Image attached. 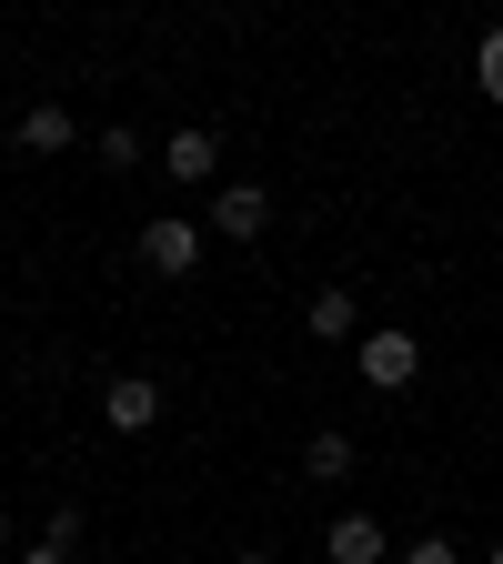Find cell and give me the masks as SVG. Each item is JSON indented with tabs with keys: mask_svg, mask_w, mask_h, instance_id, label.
<instances>
[{
	"mask_svg": "<svg viewBox=\"0 0 503 564\" xmlns=\"http://www.w3.org/2000/svg\"><path fill=\"white\" fill-rule=\"evenodd\" d=\"M413 373H423V343H413L403 323H373V333H363V383H373V393H403Z\"/></svg>",
	"mask_w": 503,
	"mask_h": 564,
	"instance_id": "cell-1",
	"label": "cell"
},
{
	"mask_svg": "<svg viewBox=\"0 0 503 564\" xmlns=\"http://www.w3.org/2000/svg\"><path fill=\"white\" fill-rule=\"evenodd\" d=\"M272 232V192L262 182H222L211 192V242H262Z\"/></svg>",
	"mask_w": 503,
	"mask_h": 564,
	"instance_id": "cell-2",
	"label": "cell"
},
{
	"mask_svg": "<svg viewBox=\"0 0 503 564\" xmlns=\"http://www.w3.org/2000/svg\"><path fill=\"white\" fill-rule=\"evenodd\" d=\"M141 262H152L162 282L201 272V223H182V212H162V223H141Z\"/></svg>",
	"mask_w": 503,
	"mask_h": 564,
	"instance_id": "cell-3",
	"label": "cell"
},
{
	"mask_svg": "<svg viewBox=\"0 0 503 564\" xmlns=\"http://www.w3.org/2000/svg\"><path fill=\"white\" fill-rule=\"evenodd\" d=\"M101 423H111V434H152V423H162V383H152V373H111Z\"/></svg>",
	"mask_w": 503,
	"mask_h": 564,
	"instance_id": "cell-4",
	"label": "cell"
},
{
	"mask_svg": "<svg viewBox=\"0 0 503 564\" xmlns=\"http://www.w3.org/2000/svg\"><path fill=\"white\" fill-rule=\"evenodd\" d=\"M162 172L201 192L211 172H222V131H211V121H192V131H172V141H162Z\"/></svg>",
	"mask_w": 503,
	"mask_h": 564,
	"instance_id": "cell-5",
	"label": "cell"
},
{
	"mask_svg": "<svg viewBox=\"0 0 503 564\" xmlns=\"http://www.w3.org/2000/svg\"><path fill=\"white\" fill-rule=\"evenodd\" d=\"M303 333H313V343H363V303H352L342 282H322V293L303 303Z\"/></svg>",
	"mask_w": 503,
	"mask_h": 564,
	"instance_id": "cell-6",
	"label": "cell"
},
{
	"mask_svg": "<svg viewBox=\"0 0 503 564\" xmlns=\"http://www.w3.org/2000/svg\"><path fill=\"white\" fill-rule=\"evenodd\" d=\"M322 554H332V564H393V534H383L373 514H332Z\"/></svg>",
	"mask_w": 503,
	"mask_h": 564,
	"instance_id": "cell-7",
	"label": "cell"
},
{
	"mask_svg": "<svg viewBox=\"0 0 503 564\" xmlns=\"http://www.w3.org/2000/svg\"><path fill=\"white\" fill-rule=\"evenodd\" d=\"M70 141H81V121H70L61 101H31V111H21V152H31V162H51V152H70Z\"/></svg>",
	"mask_w": 503,
	"mask_h": 564,
	"instance_id": "cell-8",
	"label": "cell"
},
{
	"mask_svg": "<svg viewBox=\"0 0 503 564\" xmlns=\"http://www.w3.org/2000/svg\"><path fill=\"white\" fill-rule=\"evenodd\" d=\"M303 474H313V484H342V474H352V434H313V444H303Z\"/></svg>",
	"mask_w": 503,
	"mask_h": 564,
	"instance_id": "cell-9",
	"label": "cell"
},
{
	"mask_svg": "<svg viewBox=\"0 0 503 564\" xmlns=\"http://www.w3.org/2000/svg\"><path fill=\"white\" fill-rule=\"evenodd\" d=\"M101 162H111V172H141L152 152H141V131H131V121H111V131H101Z\"/></svg>",
	"mask_w": 503,
	"mask_h": 564,
	"instance_id": "cell-10",
	"label": "cell"
},
{
	"mask_svg": "<svg viewBox=\"0 0 503 564\" xmlns=\"http://www.w3.org/2000/svg\"><path fill=\"white\" fill-rule=\"evenodd\" d=\"M473 82H483V101H503V31H483V51H473Z\"/></svg>",
	"mask_w": 503,
	"mask_h": 564,
	"instance_id": "cell-11",
	"label": "cell"
},
{
	"mask_svg": "<svg viewBox=\"0 0 503 564\" xmlns=\"http://www.w3.org/2000/svg\"><path fill=\"white\" fill-rule=\"evenodd\" d=\"M81 524H91L81 505H51V524H41V544H61V554H70V544H81Z\"/></svg>",
	"mask_w": 503,
	"mask_h": 564,
	"instance_id": "cell-12",
	"label": "cell"
},
{
	"mask_svg": "<svg viewBox=\"0 0 503 564\" xmlns=\"http://www.w3.org/2000/svg\"><path fill=\"white\" fill-rule=\"evenodd\" d=\"M393 564H463V554H453V534H413V544H403Z\"/></svg>",
	"mask_w": 503,
	"mask_h": 564,
	"instance_id": "cell-13",
	"label": "cell"
},
{
	"mask_svg": "<svg viewBox=\"0 0 503 564\" xmlns=\"http://www.w3.org/2000/svg\"><path fill=\"white\" fill-rule=\"evenodd\" d=\"M232 564H282V554H272V544H242V554H232Z\"/></svg>",
	"mask_w": 503,
	"mask_h": 564,
	"instance_id": "cell-14",
	"label": "cell"
},
{
	"mask_svg": "<svg viewBox=\"0 0 503 564\" xmlns=\"http://www.w3.org/2000/svg\"><path fill=\"white\" fill-rule=\"evenodd\" d=\"M21 564H70V554H61V544H31V554H21Z\"/></svg>",
	"mask_w": 503,
	"mask_h": 564,
	"instance_id": "cell-15",
	"label": "cell"
},
{
	"mask_svg": "<svg viewBox=\"0 0 503 564\" xmlns=\"http://www.w3.org/2000/svg\"><path fill=\"white\" fill-rule=\"evenodd\" d=\"M0 544H11V505H0Z\"/></svg>",
	"mask_w": 503,
	"mask_h": 564,
	"instance_id": "cell-16",
	"label": "cell"
},
{
	"mask_svg": "<svg viewBox=\"0 0 503 564\" xmlns=\"http://www.w3.org/2000/svg\"><path fill=\"white\" fill-rule=\"evenodd\" d=\"M483 564H503V544H493V554H483Z\"/></svg>",
	"mask_w": 503,
	"mask_h": 564,
	"instance_id": "cell-17",
	"label": "cell"
}]
</instances>
